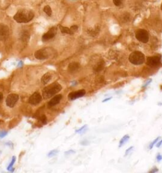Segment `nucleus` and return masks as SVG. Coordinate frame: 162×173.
<instances>
[{
  "label": "nucleus",
  "instance_id": "32",
  "mask_svg": "<svg viewBox=\"0 0 162 173\" xmlns=\"http://www.w3.org/2000/svg\"><path fill=\"white\" fill-rule=\"evenodd\" d=\"M3 99V95L1 93H0V102H1Z\"/></svg>",
  "mask_w": 162,
  "mask_h": 173
},
{
  "label": "nucleus",
  "instance_id": "22",
  "mask_svg": "<svg viewBox=\"0 0 162 173\" xmlns=\"http://www.w3.org/2000/svg\"><path fill=\"white\" fill-rule=\"evenodd\" d=\"M122 1L123 0H113V3H114V4L117 6H119L122 4Z\"/></svg>",
  "mask_w": 162,
  "mask_h": 173
},
{
  "label": "nucleus",
  "instance_id": "8",
  "mask_svg": "<svg viewBox=\"0 0 162 173\" xmlns=\"http://www.w3.org/2000/svg\"><path fill=\"white\" fill-rule=\"evenodd\" d=\"M85 93L86 91L85 89H79V90L70 93V94L68 95V99L71 100V101H73V100L83 97L85 95Z\"/></svg>",
  "mask_w": 162,
  "mask_h": 173
},
{
  "label": "nucleus",
  "instance_id": "12",
  "mask_svg": "<svg viewBox=\"0 0 162 173\" xmlns=\"http://www.w3.org/2000/svg\"><path fill=\"white\" fill-rule=\"evenodd\" d=\"M62 95H54V97L51 99L50 101L48 102V105L49 107H54L55 105H58V103H59L60 102V101L62 99Z\"/></svg>",
  "mask_w": 162,
  "mask_h": 173
},
{
  "label": "nucleus",
  "instance_id": "1",
  "mask_svg": "<svg viewBox=\"0 0 162 173\" xmlns=\"http://www.w3.org/2000/svg\"><path fill=\"white\" fill-rule=\"evenodd\" d=\"M34 17V12L30 10L21 9L19 10L13 17V19L18 23H27L32 20Z\"/></svg>",
  "mask_w": 162,
  "mask_h": 173
},
{
  "label": "nucleus",
  "instance_id": "17",
  "mask_svg": "<svg viewBox=\"0 0 162 173\" xmlns=\"http://www.w3.org/2000/svg\"><path fill=\"white\" fill-rule=\"evenodd\" d=\"M103 67H104V63H103V62H100L98 63L96 66H95L94 70L97 72H99L101 70H102Z\"/></svg>",
  "mask_w": 162,
  "mask_h": 173
},
{
  "label": "nucleus",
  "instance_id": "9",
  "mask_svg": "<svg viewBox=\"0 0 162 173\" xmlns=\"http://www.w3.org/2000/svg\"><path fill=\"white\" fill-rule=\"evenodd\" d=\"M42 96L38 92H35L30 96L29 99V103L32 105H36L41 102Z\"/></svg>",
  "mask_w": 162,
  "mask_h": 173
},
{
  "label": "nucleus",
  "instance_id": "2",
  "mask_svg": "<svg viewBox=\"0 0 162 173\" xmlns=\"http://www.w3.org/2000/svg\"><path fill=\"white\" fill-rule=\"evenodd\" d=\"M62 89L61 84L58 82H53L50 85L46 86L43 90V96L44 99L47 100L56 95Z\"/></svg>",
  "mask_w": 162,
  "mask_h": 173
},
{
  "label": "nucleus",
  "instance_id": "31",
  "mask_svg": "<svg viewBox=\"0 0 162 173\" xmlns=\"http://www.w3.org/2000/svg\"><path fill=\"white\" fill-rule=\"evenodd\" d=\"M112 97H110V98H106V99H105V100H103V101H102V102L103 103H105V102H108V101H110V100H112Z\"/></svg>",
  "mask_w": 162,
  "mask_h": 173
},
{
  "label": "nucleus",
  "instance_id": "20",
  "mask_svg": "<svg viewBox=\"0 0 162 173\" xmlns=\"http://www.w3.org/2000/svg\"><path fill=\"white\" fill-rule=\"evenodd\" d=\"M160 137H158V138H156V139H155L154 140H153V141H152V142H151V143H150V145H149V149H150V150L152 149L153 147H154V145L158 142V140H160Z\"/></svg>",
  "mask_w": 162,
  "mask_h": 173
},
{
  "label": "nucleus",
  "instance_id": "25",
  "mask_svg": "<svg viewBox=\"0 0 162 173\" xmlns=\"http://www.w3.org/2000/svg\"><path fill=\"white\" fill-rule=\"evenodd\" d=\"M70 29H71V30L72 31V32L74 33V32H75V31L77 30L78 26H72Z\"/></svg>",
  "mask_w": 162,
  "mask_h": 173
},
{
  "label": "nucleus",
  "instance_id": "26",
  "mask_svg": "<svg viewBox=\"0 0 162 173\" xmlns=\"http://www.w3.org/2000/svg\"><path fill=\"white\" fill-rule=\"evenodd\" d=\"M156 161L158 162H161L162 161V155L161 154H158L157 155V156H156Z\"/></svg>",
  "mask_w": 162,
  "mask_h": 173
},
{
  "label": "nucleus",
  "instance_id": "6",
  "mask_svg": "<svg viewBox=\"0 0 162 173\" xmlns=\"http://www.w3.org/2000/svg\"><path fill=\"white\" fill-rule=\"evenodd\" d=\"M136 39L143 43H147L149 41V33L145 29H139L136 33Z\"/></svg>",
  "mask_w": 162,
  "mask_h": 173
},
{
  "label": "nucleus",
  "instance_id": "30",
  "mask_svg": "<svg viewBox=\"0 0 162 173\" xmlns=\"http://www.w3.org/2000/svg\"><path fill=\"white\" fill-rule=\"evenodd\" d=\"M161 145H162V140H161V141H158V143H157V145H156V147H157V148L160 147Z\"/></svg>",
  "mask_w": 162,
  "mask_h": 173
},
{
  "label": "nucleus",
  "instance_id": "5",
  "mask_svg": "<svg viewBox=\"0 0 162 173\" xmlns=\"http://www.w3.org/2000/svg\"><path fill=\"white\" fill-rule=\"evenodd\" d=\"M161 55H157L153 57H149L147 58L146 65L150 67L156 68L159 67V65L161 64Z\"/></svg>",
  "mask_w": 162,
  "mask_h": 173
},
{
  "label": "nucleus",
  "instance_id": "18",
  "mask_svg": "<svg viewBox=\"0 0 162 173\" xmlns=\"http://www.w3.org/2000/svg\"><path fill=\"white\" fill-rule=\"evenodd\" d=\"M43 10H44V12H45L48 16L50 17L51 15H52V10H51V8H50V6L48 5L45 6Z\"/></svg>",
  "mask_w": 162,
  "mask_h": 173
},
{
  "label": "nucleus",
  "instance_id": "29",
  "mask_svg": "<svg viewBox=\"0 0 162 173\" xmlns=\"http://www.w3.org/2000/svg\"><path fill=\"white\" fill-rule=\"evenodd\" d=\"M15 157H13V160H12V163H11V164H10V165H9V168L10 167L11 168L12 167V166L13 165V164H14V162H15ZM8 168V169H9Z\"/></svg>",
  "mask_w": 162,
  "mask_h": 173
},
{
  "label": "nucleus",
  "instance_id": "23",
  "mask_svg": "<svg viewBox=\"0 0 162 173\" xmlns=\"http://www.w3.org/2000/svg\"><path fill=\"white\" fill-rule=\"evenodd\" d=\"M151 81H152V79H149V80H148V81H147L146 82L145 84H144L143 86V88H146L147 87V86H148V85H149V84H150V83L151 82Z\"/></svg>",
  "mask_w": 162,
  "mask_h": 173
},
{
  "label": "nucleus",
  "instance_id": "21",
  "mask_svg": "<svg viewBox=\"0 0 162 173\" xmlns=\"http://www.w3.org/2000/svg\"><path fill=\"white\" fill-rule=\"evenodd\" d=\"M39 120L43 123V124H46L47 123V118L45 115H43L40 117Z\"/></svg>",
  "mask_w": 162,
  "mask_h": 173
},
{
  "label": "nucleus",
  "instance_id": "15",
  "mask_svg": "<svg viewBox=\"0 0 162 173\" xmlns=\"http://www.w3.org/2000/svg\"><path fill=\"white\" fill-rule=\"evenodd\" d=\"M60 29L61 32L62 33H63V34H74V33L72 32V31L71 30V29H69V28H68V27L60 26Z\"/></svg>",
  "mask_w": 162,
  "mask_h": 173
},
{
  "label": "nucleus",
  "instance_id": "19",
  "mask_svg": "<svg viewBox=\"0 0 162 173\" xmlns=\"http://www.w3.org/2000/svg\"><path fill=\"white\" fill-rule=\"evenodd\" d=\"M88 129V126L87 125H84L82 127H81L80 129H79L78 130L75 131V133H79V134H83L85 133V131Z\"/></svg>",
  "mask_w": 162,
  "mask_h": 173
},
{
  "label": "nucleus",
  "instance_id": "27",
  "mask_svg": "<svg viewBox=\"0 0 162 173\" xmlns=\"http://www.w3.org/2000/svg\"><path fill=\"white\" fill-rule=\"evenodd\" d=\"M158 171V169L156 168V167H154V168H153L152 169H151V171H150L149 172L150 173H154V172H157Z\"/></svg>",
  "mask_w": 162,
  "mask_h": 173
},
{
  "label": "nucleus",
  "instance_id": "28",
  "mask_svg": "<svg viewBox=\"0 0 162 173\" xmlns=\"http://www.w3.org/2000/svg\"><path fill=\"white\" fill-rule=\"evenodd\" d=\"M57 154V150H53L52 152H50V153L49 154V156H52V155H54Z\"/></svg>",
  "mask_w": 162,
  "mask_h": 173
},
{
  "label": "nucleus",
  "instance_id": "14",
  "mask_svg": "<svg viewBox=\"0 0 162 173\" xmlns=\"http://www.w3.org/2000/svg\"><path fill=\"white\" fill-rule=\"evenodd\" d=\"M51 79V75L49 72H47V73L44 74L42 78H41V82L43 84H46L48 82H50V81Z\"/></svg>",
  "mask_w": 162,
  "mask_h": 173
},
{
  "label": "nucleus",
  "instance_id": "24",
  "mask_svg": "<svg viewBox=\"0 0 162 173\" xmlns=\"http://www.w3.org/2000/svg\"><path fill=\"white\" fill-rule=\"evenodd\" d=\"M133 146H131L130 147H129V148H127V149L126 150V151H125V156H127V155H128L129 153H130V152L131 151L132 149H133Z\"/></svg>",
  "mask_w": 162,
  "mask_h": 173
},
{
  "label": "nucleus",
  "instance_id": "16",
  "mask_svg": "<svg viewBox=\"0 0 162 173\" xmlns=\"http://www.w3.org/2000/svg\"><path fill=\"white\" fill-rule=\"evenodd\" d=\"M130 138V136L128 135V134H126V135H125L124 136L122 137V138L121 140H120V142H119V147L120 148L122 147L123 145L125 144L127 141H128L129 140Z\"/></svg>",
  "mask_w": 162,
  "mask_h": 173
},
{
  "label": "nucleus",
  "instance_id": "33",
  "mask_svg": "<svg viewBox=\"0 0 162 173\" xmlns=\"http://www.w3.org/2000/svg\"><path fill=\"white\" fill-rule=\"evenodd\" d=\"M161 10H162V4H161Z\"/></svg>",
  "mask_w": 162,
  "mask_h": 173
},
{
  "label": "nucleus",
  "instance_id": "4",
  "mask_svg": "<svg viewBox=\"0 0 162 173\" xmlns=\"http://www.w3.org/2000/svg\"><path fill=\"white\" fill-rule=\"evenodd\" d=\"M53 53V51H51V48H43L36 51L34 53V57L38 60H46L51 57Z\"/></svg>",
  "mask_w": 162,
  "mask_h": 173
},
{
  "label": "nucleus",
  "instance_id": "11",
  "mask_svg": "<svg viewBox=\"0 0 162 173\" xmlns=\"http://www.w3.org/2000/svg\"><path fill=\"white\" fill-rule=\"evenodd\" d=\"M9 36V28L5 24H0V37L1 39H6Z\"/></svg>",
  "mask_w": 162,
  "mask_h": 173
},
{
  "label": "nucleus",
  "instance_id": "10",
  "mask_svg": "<svg viewBox=\"0 0 162 173\" xmlns=\"http://www.w3.org/2000/svg\"><path fill=\"white\" fill-rule=\"evenodd\" d=\"M57 27H53L52 28H51L46 33L44 34L43 36L42 40L43 41H47L48 40L52 39V38H53L57 34Z\"/></svg>",
  "mask_w": 162,
  "mask_h": 173
},
{
  "label": "nucleus",
  "instance_id": "13",
  "mask_svg": "<svg viewBox=\"0 0 162 173\" xmlns=\"http://www.w3.org/2000/svg\"><path fill=\"white\" fill-rule=\"evenodd\" d=\"M80 68V64L78 62H72L68 65V70L70 72H75Z\"/></svg>",
  "mask_w": 162,
  "mask_h": 173
},
{
  "label": "nucleus",
  "instance_id": "3",
  "mask_svg": "<svg viewBox=\"0 0 162 173\" xmlns=\"http://www.w3.org/2000/svg\"><path fill=\"white\" fill-rule=\"evenodd\" d=\"M129 61L134 65H142L146 61L145 55L139 51H133L129 55Z\"/></svg>",
  "mask_w": 162,
  "mask_h": 173
},
{
  "label": "nucleus",
  "instance_id": "7",
  "mask_svg": "<svg viewBox=\"0 0 162 173\" xmlns=\"http://www.w3.org/2000/svg\"><path fill=\"white\" fill-rule=\"evenodd\" d=\"M19 99V96L18 95L12 93V94L8 95L7 98L6 99V104L10 108H13L17 102H18Z\"/></svg>",
  "mask_w": 162,
  "mask_h": 173
}]
</instances>
